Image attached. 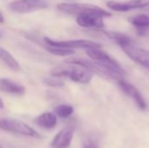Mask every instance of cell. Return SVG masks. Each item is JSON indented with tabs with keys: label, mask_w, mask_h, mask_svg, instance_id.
I'll return each instance as SVG.
<instances>
[{
	"label": "cell",
	"mask_w": 149,
	"mask_h": 148,
	"mask_svg": "<svg viewBox=\"0 0 149 148\" xmlns=\"http://www.w3.org/2000/svg\"><path fill=\"white\" fill-rule=\"evenodd\" d=\"M0 15H1V17H0V23H1V24H3V21H4V17H3V12H1V13H0Z\"/></svg>",
	"instance_id": "7402d4cb"
},
{
	"label": "cell",
	"mask_w": 149,
	"mask_h": 148,
	"mask_svg": "<svg viewBox=\"0 0 149 148\" xmlns=\"http://www.w3.org/2000/svg\"><path fill=\"white\" fill-rule=\"evenodd\" d=\"M43 82L49 86H52V87H62L64 86V82L63 80H61L59 78H56V77H52V78H45L43 79Z\"/></svg>",
	"instance_id": "ffe728a7"
},
{
	"label": "cell",
	"mask_w": 149,
	"mask_h": 148,
	"mask_svg": "<svg viewBox=\"0 0 149 148\" xmlns=\"http://www.w3.org/2000/svg\"><path fill=\"white\" fill-rule=\"evenodd\" d=\"M123 51L134 62L149 69V51L138 47L134 44L122 46Z\"/></svg>",
	"instance_id": "ba28073f"
},
{
	"label": "cell",
	"mask_w": 149,
	"mask_h": 148,
	"mask_svg": "<svg viewBox=\"0 0 149 148\" xmlns=\"http://www.w3.org/2000/svg\"><path fill=\"white\" fill-rule=\"evenodd\" d=\"M103 33L111 40L114 41L117 44H119L120 47L134 44V41L132 38L123 33L120 32H115V31H103Z\"/></svg>",
	"instance_id": "9a60e30c"
},
{
	"label": "cell",
	"mask_w": 149,
	"mask_h": 148,
	"mask_svg": "<svg viewBox=\"0 0 149 148\" xmlns=\"http://www.w3.org/2000/svg\"><path fill=\"white\" fill-rule=\"evenodd\" d=\"M84 148H98L96 144L92 142V141H89V142H86L84 146Z\"/></svg>",
	"instance_id": "44dd1931"
},
{
	"label": "cell",
	"mask_w": 149,
	"mask_h": 148,
	"mask_svg": "<svg viewBox=\"0 0 149 148\" xmlns=\"http://www.w3.org/2000/svg\"><path fill=\"white\" fill-rule=\"evenodd\" d=\"M0 58L2 59V61L4 63V65L7 67H9L10 70H12L14 72L20 71V65H19L18 62L17 61V59L8 51H6L3 47L0 48Z\"/></svg>",
	"instance_id": "2e32d148"
},
{
	"label": "cell",
	"mask_w": 149,
	"mask_h": 148,
	"mask_svg": "<svg viewBox=\"0 0 149 148\" xmlns=\"http://www.w3.org/2000/svg\"><path fill=\"white\" fill-rule=\"evenodd\" d=\"M128 21L138 31H146L149 28V16L147 14H138L128 18Z\"/></svg>",
	"instance_id": "e0dca14e"
},
{
	"label": "cell",
	"mask_w": 149,
	"mask_h": 148,
	"mask_svg": "<svg viewBox=\"0 0 149 148\" xmlns=\"http://www.w3.org/2000/svg\"><path fill=\"white\" fill-rule=\"evenodd\" d=\"M112 14L102 8L96 6L77 16V23L84 28L102 29L105 27L104 17H111Z\"/></svg>",
	"instance_id": "3957f363"
},
{
	"label": "cell",
	"mask_w": 149,
	"mask_h": 148,
	"mask_svg": "<svg viewBox=\"0 0 149 148\" xmlns=\"http://www.w3.org/2000/svg\"><path fill=\"white\" fill-rule=\"evenodd\" d=\"M86 53L87 56L93 61L102 63L104 65H107L112 68H114L123 73L125 75V71L121 67V65L114 59L110 55H108L106 51L100 50V48H91V49H86Z\"/></svg>",
	"instance_id": "52a82bcc"
},
{
	"label": "cell",
	"mask_w": 149,
	"mask_h": 148,
	"mask_svg": "<svg viewBox=\"0 0 149 148\" xmlns=\"http://www.w3.org/2000/svg\"><path fill=\"white\" fill-rule=\"evenodd\" d=\"M44 40L47 45L63 47V48H67V49L83 48V49L86 50V49H91V48H101L100 44L94 42V41H91V40H86V39L57 41V40H53L49 38H45Z\"/></svg>",
	"instance_id": "8992f818"
},
{
	"label": "cell",
	"mask_w": 149,
	"mask_h": 148,
	"mask_svg": "<svg viewBox=\"0 0 149 148\" xmlns=\"http://www.w3.org/2000/svg\"><path fill=\"white\" fill-rule=\"evenodd\" d=\"M107 6L112 10L125 12L131 10L149 6V0H128L126 2L111 0L107 2Z\"/></svg>",
	"instance_id": "9c48e42d"
},
{
	"label": "cell",
	"mask_w": 149,
	"mask_h": 148,
	"mask_svg": "<svg viewBox=\"0 0 149 148\" xmlns=\"http://www.w3.org/2000/svg\"><path fill=\"white\" fill-rule=\"evenodd\" d=\"M51 74L52 77L62 78L66 77L71 79L72 81L79 84H88L93 79V72L82 66L69 65H60L55 67L52 70Z\"/></svg>",
	"instance_id": "7a4b0ae2"
},
{
	"label": "cell",
	"mask_w": 149,
	"mask_h": 148,
	"mask_svg": "<svg viewBox=\"0 0 149 148\" xmlns=\"http://www.w3.org/2000/svg\"><path fill=\"white\" fill-rule=\"evenodd\" d=\"M119 86L120 87V89L127 94L128 95L131 99H133L136 105L138 106V107L141 110H146L147 109V102L144 99V97L142 96V94L141 93V92L132 84H130L129 82L122 79H120L117 81Z\"/></svg>",
	"instance_id": "30bf717a"
},
{
	"label": "cell",
	"mask_w": 149,
	"mask_h": 148,
	"mask_svg": "<svg viewBox=\"0 0 149 148\" xmlns=\"http://www.w3.org/2000/svg\"><path fill=\"white\" fill-rule=\"evenodd\" d=\"M65 62L69 65H75L85 67L90 70L92 72H96L100 76H102L107 79H113L117 81L120 79H122V77L124 76V74L119 72L118 70L112 68L102 63L93 61V60L91 61V60L81 58H69L68 59L65 60Z\"/></svg>",
	"instance_id": "6da1fadb"
},
{
	"label": "cell",
	"mask_w": 149,
	"mask_h": 148,
	"mask_svg": "<svg viewBox=\"0 0 149 148\" xmlns=\"http://www.w3.org/2000/svg\"><path fill=\"white\" fill-rule=\"evenodd\" d=\"M1 148H3V147H1Z\"/></svg>",
	"instance_id": "cb8c5ba5"
},
{
	"label": "cell",
	"mask_w": 149,
	"mask_h": 148,
	"mask_svg": "<svg viewBox=\"0 0 149 148\" xmlns=\"http://www.w3.org/2000/svg\"><path fill=\"white\" fill-rule=\"evenodd\" d=\"M0 103H1V104H0V109H3V106H3V99H0Z\"/></svg>",
	"instance_id": "603a6c76"
},
{
	"label": "cell",
	"mask_w": 149,
	"mask_h": 148,
	"mask_svg": "<svg viewBox=\"0 0 149 148\" xmlns=\"http://www.w3.org/2000/svg\"><path fill=\"white\" fill-rule=\"evenodd\" d=\"M96 5L89 3H61L58 4V9L67 14L79 15L88 10L95 8Z\"/></svg>",
	"instance_id": "7c38bea8"
},
{
	"label": "cell",
	"mask_w": 149,
	"mask_h": 148,
	"mask_svg": "<svg viewBox=\"0 0 149 148\" xmlns=\"http://www.w3.org/2000/svg\"><path fill=\"white\" fill-rule=\"evenodd\" d=\"M54 111H55L56 115H58V117L67 118L73 113L74 109L70 105H59L54 109Z\"/></svg>",
	"instance_id": "d6986e66"
},
{
	"label": "cell",
	"mask_w": 149,
	"mask_h": 148,
	"mask_svg": "<svg viewBox=\"0 0 149 148\" xmlns=\"http://www.w3.org/2000/svg\"><path fill=\"white\" fill-rule=\"evenodd\" d=\"M45 49L47 51L50 53L56 55V56H72L75 53V51L73 49H67V48H63V47H58V46H51V45H46Z\"/></svg>",
	"instance_id": "ac0fdd59"
},
{
	"label": "cell",
	"mask_w": 149,
	"mask_h": 148,
	"mask_svg": "<svg viewBox=\"0 0 149 148\" xmlns=\"http://www.w3.org/2000/svg\"><path fill=\"white\" fill-rule=\"evenodd\" d=\"M75 132V126L73 125H69L61 129L58 134L53 138L52 141V148H67L72 143L73 135Z\"/></svg>",
	"instance_id": "8fae6325"
},
{
	"label": "cell",
	"mask_w": 149,
	"mask_h": 148,
	"mask_svg": "<svg viewBox=\"0 0 149 148\" xmlns=\"http://www.w3.org/2000/svg\"><path fill=\"white\" fill-rule=\"evenodd\" d=\"M0 90L2 92L16 95H22L25 92L24 86L4 78L0 79Z\"/></svg>",
	"instance_id": "4fadbf2b"
},
{
	"label": "cell",
	"mask_w": 149,
	"mask_h": 148,
	"mask_svg": "<svg viewBox=\"0 0 149 148\" xmlns=\"http://www.w3.org/2000/svg\"><path fill=\"white\" fill-rule=\"evenodd\" d=\"M35 123L43 128L52 129L56 126L58 119L56 114L52 113H44L35 119Z\"/></svg>",
	"instance_id": "5bb4252c"
},
{
	"label": "cell",
	"mask_w": 149,
	"mask_h": 148,
	"mask_svg": "<svg viewBox=\"0 0 149 148\" xmlns=\"http://www.w3.org/2000/svg\"><path fill=\"white\" fill-rule=\"evenodd\" d=\"M0 128L3 131L12 133H17L22 134L24 136H29L36 139H41L42 136L35 131L33 128H31L30 126L25 124L24 122L16 120V119H10V118H3L0 120Z\"/></svg>",
	"instance_id": "277c9868"
},
{
	"label": "cell",
	"mask_w": 149,
	"mask_h": 148,
	"mask_svg": "<svg viewBox=\"0 0 149 148\" xmlns=\"http://www.w3.org/2000/svg\"><path fill=\"white\" fill-rule=\"evenodd\" d=\"M48 5L45 0H13L10 3L9 7L12 11L17 13H28L46 9Z\"/></svg>",
	"instance_id": "5b68a950"
}]
</instances>
